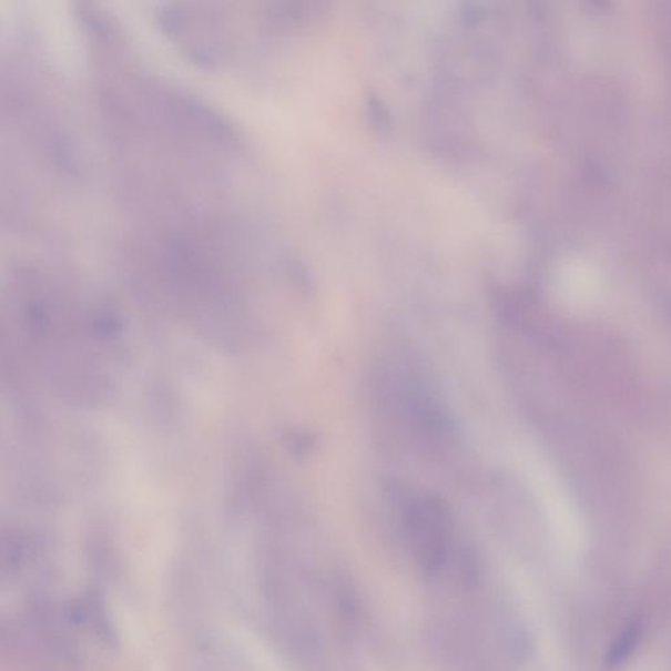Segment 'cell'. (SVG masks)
Returning a JSON list of instances; mask_svg holds the SVG:
<instances>
[{
  "mask_svg": "<svg viewBox=\"0 0 671 671\" xmlns=\"http://www.w3.org/2000/svg\"><path fill=\"white\" fill-rule=\"evenodd\" d=\"M404 522L425 571L431 573L441 568L451 539V517L446 504L436 496H416L404 510Z\"/></svg>",
  "mask_w": 671,
  "mask_h": 671,
  "instance_id": "6da1fadb",
  "label": "cell"
},
{
  "mask_svg": "<svg viewBox=\"0 0 671 671\" xmlns=\"http://www.w3.org/2000/svg\"><path fill=\"white\" fill-rule=\"evenodd\" d=\"M24 616L31 639L40 651L71 667L81 662V647L71 631L74 624L67 609L45 594L34 593L26 602Z\"/></svg>",
  "mask_w": 671,
  "mask_h": 671,
  "instance_id": "7a4b0ae2",
  "label": "cell"
},
{
  "mask_svg": "<svg viewBox=\"0 0 671 671\" xmlns=\"http://www.w3.org/2000/svg\"><path fill=\"white\" fill-rule=\"evenodd\" d=\"M38 651L40 649L31 637H26L13 626L0 620V661L10 663L11 667L31 665Z\"/></svg>",
  "mask_w": 671,
  "mask_h": 671,
  "instance_id": "3957f363",
  "label": "cell"
},
{
  "mask_svg": "<svg viewBox=\"0 0 671 671\" xmlns=\"http://www.w3.org/2000/svg\"><path fill=\"white\" fill-rule=\"evenodd\" d=\"M641 627L639 622H631L624 627V630L620 632L618 639L614 641V644L609 649L608 658H606V663L609 667H618L619 663H622L629 655L633 652V649L637 648L638 641L640 639Z\"/></svg>",
  "mask_w": 671,
  "mask_h": 671,
  "instance_id": "5b68a950",
  "label": "cell"
},
{
  "mask_svg": "<svg viewBox=\"0 0 671 671\" xmlns=\"http://www.w3.org/2000/svg\"><path fill=\"white\" fill-rule=\"evenodd\" d=\"M27 552L23 543L11 536H0V586L17 579L26 567Z\"/></svg>",
  "mask_w": 671,
  "mask_h": 671,
  "instance_id": "277c9868",
  "label": "cell"
}]
</instances>
